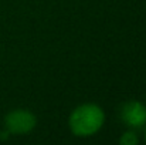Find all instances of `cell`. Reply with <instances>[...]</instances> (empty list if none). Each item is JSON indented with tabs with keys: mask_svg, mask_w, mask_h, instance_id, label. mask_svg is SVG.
<instances>
[{
	"mask_svg": "<svg viewBox=\"0 0 146 145\" xmlns=\"http://www.w3.org/2000/svg\"><path fill=\"white\" fill-rule=\"evenodd\" d=\"M119 144L122 145H138L139 144V137L133 130H129L126 132H123L119 138Z\"/></svg>",
	"mask_w": 146,
	"mask_h": 145,
	"instance_id": "obj_4",
	"label": "cell"
},
{
	"mask_svg": "<svg viewBox=\"0 0 146 145\" xmlns=\"http://www.w3.org/2000/svg\"><path fill=\"white\" fill-rule=\"evenodd\" d=\"M37 125V117L26 108H16L6 114L4 130L10 135H26L31 132Z\"/></svg>",
	"mask_w": 146,
	"mask_h": 145,
	"instance_id": "obj_2",
	"label": "cell"
},
{
	"mask_svg": "<svg viewBox=\"0 0 146 145\" xmlns=\"http://www.w3.org/2000/svg\"><path fill=\"white\" fill-rule=\"evenodd\" d=\"M119 117L131 130L143 128L146 124V105L138 100H129L122 104Z\"/></svg>",
	"mask_w": 146,
	"mask_h": 145,
	"instance_id": "obj_3",
	"label": "cell"
},
{
	"mask_svg": "<svg viewBox=\"0 0 146 145\" xmlns=\"http://www.w3.org/2000/svg\"><path fill=\"white\" fill-rule=\"evenodd\" d=\"M145 141H146V124H145Z\"/></svg>",
	"mask_w": 146,
	"mask_h": 145,
	"instance_id": "obj_5",
	"label": "cell"
},
{
	"mask_svg": "<svg viewBox=\"0 0 146 145\" xmlns=\"http://www.w3.org/2000/svg\"><path fill=\"white\" fill-rule=\"evenodd\" d=\"M105 124V111L94 102L75 107L68 117V127L72 135L80 138L94 137Z\"/></svg>",
	"mask_w": 146,
	"mask_h": 145,
	"instance_id": "obj_1",
	"label": "cell"
}]
</instances>
